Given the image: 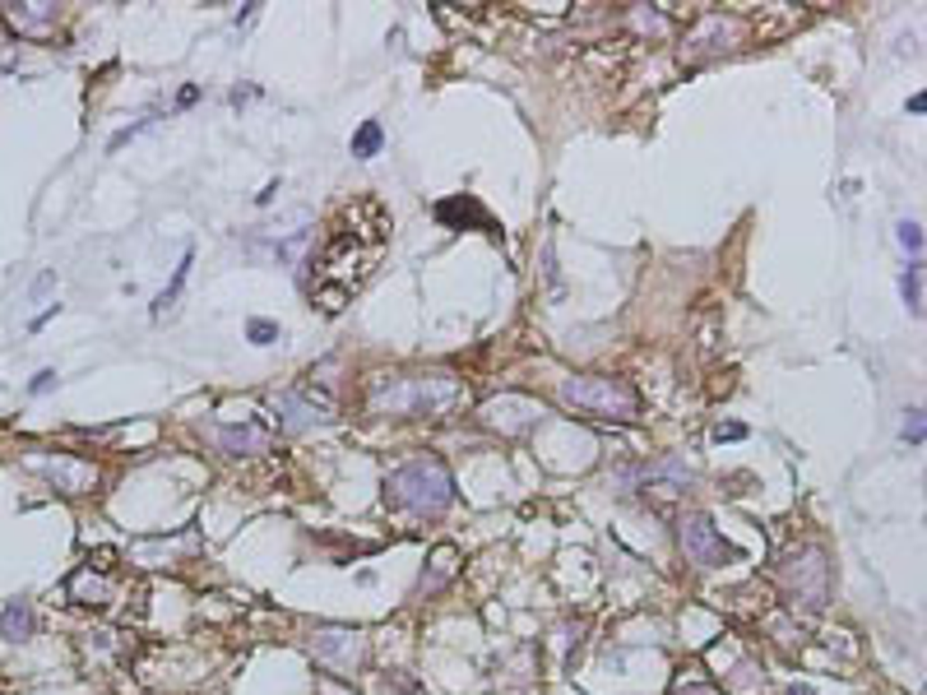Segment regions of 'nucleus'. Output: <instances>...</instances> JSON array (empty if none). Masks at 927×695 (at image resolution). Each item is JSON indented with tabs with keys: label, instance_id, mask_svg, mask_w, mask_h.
Listing matches in <instances>:
<instances>
[{
	"label": "nucleus",
	"instance_id": "nucleus-1",
	"mask_svg": "<svg viewBox=\"0 0 927 695\" xmlns=\"http://www.w3.org/2000/svg\"><path fill=\"white\" fill-rule=\"evenodd\" d=\"M386 246H390L386 209H380L376 200L348 204L339 219L325 227V236L311 246V255L302 260L307 264L302 287H307L311 306L320 315H339L352 302V292L371 279V270L380 264Z\"/></svg>",
	"mask_w": 927,
	"mask_h": 695
},
{
	"label": "nucleus",
	"instance_id": "nucleus-2",
	"mask_svg": "<svg viewBox=\"0 0 927 695\" xmlns=\"http://www.w3.org/2000/svg\"><path fill=\"white\" fill-rule=\"evenodd\" d=\"M367 404L390 417H446L464 404V381L431 371V376H376Z\"/></svg>",
	"mask_w": 927,
	"mask_h": 695
},
{
	"label": "nucleus",
	"instance_id": "nucleus-3",
	"mask_svg": "<svg viewBox=\"0 0 927 695\" xmlns=\"http://www.w3.org/2000/svg\"><path fill=\"white\" fill-rule=\"evenodd\" d=\"M455 501V477L450 468L436 459V454H418V459L399 464L386 477V505L390 511H408L418 519H436L446 515Z\"/></svg>",
	"mask_w": 927,
	"mask_h": 695
},
{
	"label": "nucleus",
	"instance_id": "nucleus-4",
	"mask_svg": "<svg viewBox=\"0 0 927 695\" xmlns=\"http://www.w3.org/2000/svg\"><path fill=\"white\" fill-rule=\"evenodd\" d=\"M561 404H570L576 413H589V417H612V422H636L640 417L636 385H626L621 376H603V371L566 376L561 381Z\"/></svg>",
	"mask_w": 927,
	"mask_h": 695
},
{
	"label": "nucleus",
	"instance_id": "nucleus-5",
	"mask_svg": "<svg viewBox=\"0 0 927 695\" xmlns=\"http://www.w3.org/2000/svg\"><path fill=\"white\" fill-rule=\"evenodd\" d=\"M677 538H681V552H687V561H696V566H705V571L738 561V547H732L723 533L715 528V519L700 515V511H687V515L677 519Z\"/></svg>",
	"mask_w": 927,
	"mask_h": 695
},
{
	"label": "nucleus",
	"instance_id": "nucleus-6",
	"mask_svg": "<svg viewBox=\"0 0 927 695\" xmlns=\"http://www.w3.org/2000/svg\"><path fill=\"white\" fill-rule=\"evenodd\" d=\"M784 584H788V594H793L802 607H826L830 598V561L821 552H802V556H788V566H784Z\"/></svg>",
	"mask_w": 927,
	"mask_h": 695
},
{
	"label": "nucleus",
	"instance_id": "nucleus-7",
	"mask_svg": "<svg viewBox=\"0 0 927 695\" xmlns=\"http://www.w3.org/2000/svg\"><path fill=\"white\" fill-rule=\"evenodd\" d=\"M311 649L320 663H330L334 673H352V667L367 663V635L348 631V626H320L311 635Z\"/></svg>",
	"mask_w": 927,
	"mask_h": 695
},
{
	"label": "nucleus",
	"instance_id": "nucleus-8",
	"mask_svg": "<svg viewBox=\"0 0 927 695\" xmlns=\"http://www.w3.org/2000/svg\"><path fill=\"white\" fill-rule=\"evenodd\" d=\"M742 38V23L738 19H723V14H710L705 23H696V29L687 33V42H681V61H710V56H723V51H732Z\"/></svg>",
	"mask_w": 927,
	"mask_h": 695
},
{
	"label": "nucleus",
	"instance_id": "nucleus-9",
	"mask_svg": "<svg viewBox=\"0 0 927 695\" xmlns=\"http://www.w3.org/2000/svg\"><path fill=\"white\" fill-rule=\"evenodd\" d=\"M482 422L492 426V432H501V436H524V432H533V426L542 422V404L520 399V394H501V399H492V404L482 408Z\"/></svg>",
	"mask_w": 927,
	"mask_h": 695
},
{
	"label": "nucleus",
	"instance_id": "nucleus-10",
	"mask_svg": "<svg viewBox=\"0 0 927 695\" xmlns=\"http://www.w3.org/2000/svg\"><path fill=\"white\" fill-rule=\"evenodd\" d=\"M274 417H279V432L297 436V432H307V426L330 422V404H320V399L307 394V390H288V394L274 399Z\"/></svg>",
	"mask_w": 927,
	"mask_h": 695
},
{
	"label": "nucleus",
	"instance_id": "nucleus-11",
	"mask_svg": "<svg viewBox=\"0 0 927 695\" xmlns=\"http://www.w3.org/2000/svg\"><path fill=\"white\" fill-rule=\"evenodd\" d=\"M0 19L10 23L19 38H51L61 23V10L51 0H29V5H0Z\"/></svg>",
	"mask_w": 927,
	"mask_h": 695
},
{
	"label": "nucleus",
	"instance_id": "nucleus-12",
	"mask_svg": "<svg viewBox=\"0 0 927 695\" xmlns=\"http://www.w3.org/2000/svg\"><path fill=\"white\" fill-rule=\"evenodd\" d=\"M33 468H42L61 492H84L93 483V468L74 454H33Z\"/></svg>",
	"mask_w": 927,
	"mask_h": 695
},
{
	"label": "nucleus",
	"instance_id": "nucleus-13",
	"mask_svg": "<svg viewBox=\"0 0 927 695\" xmlns=\"http://www.w3.org/2000/svg\"><path fill=\"white\" fill-rule=\"evenodd\" d=\"M213 441L223 445L228 454H264L269 445H274V432H269L264 422H232V426H218Z\"/></svg>",
	"mask_w": 927,
	"mask_h": 695
},
{
	"label": "nucleus",
	"instance_id": "nucleus-14",
	"mask_svg": "<svg viewBox=\"0 0 927 695\" xmlns=\"http://www.w3.org/2000/svg\"><path fill=\"white\" fill-rule=\"evenodd\" d=\"M38 635V612L29 598H10L0 607V639H10V645H23V639Z\"/></svg>",
	"mask_w": 927,
	"mask_h": 695
},
{
	"label": "nucleus",
	"instance_id": "nucleus-15",
	"mask_svg": "<svg viewBox=\"0 0 927 695\" xmlns=\"http://www.w3.org/2000/svg\"><path fill=\"white\" fill-rule=\"evenodd\" d=\"M455 571H459V552H455V547H436V552H431V566H422L418 594H441L446 584L455 579Z\"/></svg>",
	"mask_w": 927,
	"mask_h": 695
},
{
	"label": "nucleus",
	"instance_id": "nucleus-16",
	"mask_svg": "<svg viewBox=\"0 0 927 695\" xmlns=\"http://www.w3.org/2000/svg\"><path fill=\"white\" fill-rule=\"evenodd\" d=\"M436 219H441L446 227H464V219H473L478 227H492V219H487V209H482L473 195H455V200H441V204H436Z\"/></svg>",
	"mask_w": 927,
	"mask_h": 695
},
{
	"label": "nucleus",
	"instance_id": "nucleus-17",
	"mask_svg": "<svg viewBox=\"0 0 927 695\" xmlns=\"http://www.w3.org/2000/svg\"><path fill=\"white\" fill-rule=\"evenodd\" d=\"M70 594H74V603H107L112 584H107L102 575H93V566H84V571L70 579Z\"/></svg>",
	"mask_w": 927,
	"mask_h": 695
},
{
	"label": "nucleus",
	"instance_id": "nucleus-18",
	"mask_svg": "<svg viewBox=\"0 0 927 695\" xmlns=\"http://www.w3.org/2000/svg\"><path fill=\"white\" fill-rule=\"evenodd\" d=\"M190 264H195V251H186L181 255V264H177V274H172V283L158 292V302H153V315H168L172 306H177V297H181V287H186V274H190Z\"/></svg>",
	"mask_w": 927,
	"mask_h": 695
},
{
	"label": "nucleus",
	"instance_id": "nucleus-19",
	"mask_svg": "<svg viewBox=\"0 0 927 695\" xmlns=\"http://www.w3.org/2000/svg\"><path fill=\"white\" fill-rule=\"evenodd\" d=\"M380 144H386V130H380V121H362L358 125V135H352V158H376L380 153Z\"/></svg>",
	"mask_w": 927,
	"mask_h": 695
},
{
	"label": "nucleus",
	"instance_id": "nucleus-20",
	"mask_svg": "<svg viewBox=\"0 0 927 695\" xmlns=\"http://www.w3.org/2000/svg\"><path fill=\"white\" fill-rule=\"evenodd\" d=\"M899 292H905V306L914 315H923V264H909L905 279H899Z\"/></svg>",
	"mask_w": 927,
	"mask_h": 695
},
{
	"label": "nucleus",
	"instance_id": "nucleus-21",
	"mask_svg": "<svg viewBox=\"0 0 927 695\" xmlns=\"http://www.w3.org/2000/svg\"><path fill=\"white\" fill-rule=\"evenodd\" d=\"M247 339L264 348V343L279 339V325H274V320H264V315H256V320H247Z\"/></svg>",
	"mask_w": 927,
	"mask_h": 695
},
{
	"label": "nucleus",
	"instance_id": "nucleus-22",
	"mask_svg": "<svg viewBox=\"0 0 927 695\" xmlns=\"http://www.w3.org/2000/svg\"><path fill=\"white\" fill-rule=\"evenodd\" d=\"M895 236H899V246H905L909 255H918V251H923V227H918V223H899V232H895Z\"/></svg>",
	"mask_w": 927,
	"mask_h": 695
},
{
	"label": "nucleus",
	"instance_id": "nucleus-23",
	"mask_svg": "<svg viewBox=\"0 0 927 695\" xmlns=\"http://www.w3.org/2000/svg\"><path fill=\"white\" fill-rule=\"evenodd\" d=\"M905 441H909V445H923V408H909V417H905Z\"/></svg>",
	"mask_w": 927,
	"mask_h": 695
},
{
	"label": "nucleus",
	"instance_id": "nucleus-24",
	"mask_svg": "<svg viewBox=\"0 0 927 695\" xmlns=\"http://www.w3.org/2000/svg\"><path fill=\"white\" fill-rule=\"evenodd\" d=\"M742 436H747L742 422H719V426H715V441H742Z\"/></svg>",
	"mask_w": 927,
	"mask_h": 695
},
{
	"label": "nucleus",
	"instance_id": "nucleus-25",
	"mask_svg": "<svg viewBox=\"0 0 927 695\" xmlns=\"http://www.w3.org/2000/svg\"><path fill=\"white\" fill-rule=\"evenodd\" d=\"M51 385H56V371H38V381H33L29 390H33V394H47Z\"/></svg>",
	"mask_w": 927,
	"mask_h": 695
},
{
	"label": "nucleus",
	"instance_id": "nucleus-26",
	"mask_svg": "<svg viewBox=\"0 0 927 695\" xmlns=\"http://www.w3.org/2000/svg\"><path fill=\"white\" fill-rule=\"evenodd\" d=\"M51 283H56V274H38V279H33V297H42Z\"/></svg>",
	"mask_w": 927,
	"mask_h": 695
},
{
	"label": "nucleus",
	"instance_id": "nucleus-27",
	"mask_svg": "<svg viewBox=\"0 0 927 695\" xmlns=\"http://www.w3.org/2000/svg\"><path fill=\"white\" fill-rule=\"evenodd\" d=\"M677 695H719V691H710V686H681Z\"/></svg>",
	"mask_w": 927,
	"mask_h": 695
},
{
	"label": "nucleus",
	"instance_id": "nucleus-28",
	"mask_svg": "<svg viewBox=\"0 0 927 695\" xmlns=\"http://www.w3.org/2000/svg\"><path fill=\"white\" fill-rule=\"evenodd\" d=\"M788 695H816V691H811L807 682H793V686H788Z\"/></svg>",
	"mask_w": 927,
	"mask_h": 695
}]
</instances>
